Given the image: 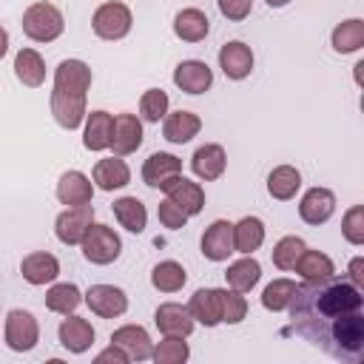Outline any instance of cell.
<instances>
[{"instance_id": "obj_8", "label": "cell", "mask_w": 364, "mask_h": 364, "mask_svg": "<svg viewBox=\"0 0 364 364\" xmlns=\"http://www.w3.org/2000/svg\"><path fill=\"white\" fill-rule=\"evenodd\" d=\"M85 304L100 318H117L128 310V296H125V290H119L114 284H91L85 290Z\"/></svg>"}, {"instance_id": "obj_24", "label": "cell", "mask_w": 364, "mask_h": 364, "mask_svg": "<svg viewBox=\"0 0 364 364\" xmlns=\"http://www.w3.org/2000/svg\"><path fill=\"white\" fill-rule=\"evenodd\" d=\"M179 173H182V159L173 156V154H165V151L151 154L142 165V179H145L148 188H159L165 179L179 176Z\"/></svg>"}, {"instance_id": "obj_40", "label": "cell", "mask_w": 364, "mask_h": 364, "mask_svg": "<svg viewBox=\"0 0 364 364\" xmlns=\"http://www.w3.org/2000/svg\"><path fill=\"white\" fill-rule=\"evenodd\" d=\"M341 233L350 245H364V208L361 205H353L347 213H344V222H341Z\"/></svg>"}, {"instance_id": "obj_6", "label": "cell", "mask_w": 364, "mask_h": 364, "mask_svg": "<svg viewBox=\"0 0 364 364\" xmlns=\"http://www.w3.org/2000/svg\"><path fill=\"white\" fill-rule=\"evenodd\" d=\"M37 341H40L37 318L28 310H20V307L9 310V316H6V344H9V350L28 353V350L37 347Z\"/></svg>"}, {"instance_id": "obj_31", "label": "cell", "mask_w": 364, "mask_h": 364, "mask_svg": "<svg viewBox=\"0 0 364 364\" xmlns=\"http://www.w3.org/2000/svg\"><path fill=\"white\" fill-rule=\"evenodd\" d=\"M330 43H333V48H336L338 54H353V51H358V48L364 46V20L350 17V20L338 23V26L333 28Z\"/></svg>"}, {"instance_id": "obj_41", "label": "cell", "mask_w": 364, "mask_h": 364, "mask_svg": "<svg viewBox=\"0 0 364 364\" xmlns=\"http://www.w3.org/2000/svg\"><path fill=\"white\" fill-rule=\"evenodd\" d=\"M247 316V301L239 290H222V321L239 324Z\"/></svg>"}, {"instance_id": "obj_28", "label": "cell", "mask_w": 364, "mask_h": 364, "mask_svg": "<svg viewBox=\"0 0 364 364\" xmlns=\"http://www.w3.org/2000/svg\"><path fill=\"white\" fill-rule=\"evenodd\" d=\"M14 74L23 85L28 88H40L46 80V63L34 48H20L14 54Z\"/></svg>"}, {"instance_id": "obj_30", "label": "cell", "mask_w": 364, "mask_h": 364, "mask_svg": "<svg viewBox=\"0 0 364 364\" xmlns=\"http://www.w3.org/2000/svg\"><path fill=\"white\" fill-rule=\"evenodd\" d=\"M225 279H228L230 290L250 293V290L259 284V279H262V264H259V262H256V259L247 253L245 259H239V262H233V264L228 267Z\"/></svg>"}, {"instance_id": "obj_9", "label": "cell", "mask_w": 364, "mask_h": 364, "mask_svg": "<svg viewBox=\"0 0 364 364\" xmlns=\"http://www.w3.org/2000/svg\"><path fill=\"white\" fill-rule=\"evenodd\" d=\"M159 191H165L168 199H173L188 216H196V213L205 208V191L199 188V182H191V179H185L182 173L165 179V182L159 185Z\"/></svg>"}, {"instance_id": "obj_34", "label": "cell", "mask_w": 364, "mask_h": 364, "mask_svg": "<svg viewBox=\"0 0 364 364\" xmlns=\"http://www.w3.org/2000/svg\"><path fill=\"white\" fill-rule=\"evenodd\" d=\"M185 282H188V273H185V267H182L179 262H173V259H165V262H159V264L151 270V284H154L159 293H176V290L185 287Z\"/></svg>"}, {"instance_id": "obj_7", "label": "cell", "mask_w": 364, "mask_h": 364, "mask_svg": "<svg viewBox=\"0 0 364 364\" xmlns=\"http://www.w3.org/2000/svg\"><path fill=\"white\" fill-rule=\"evenodd\" d=\"M91 222H94L91 202L88 205H77V208H65L57 216V222H54V233H57V239L63 245H80L82 236H85V230L91 228Z\"/></svg>"}, {"instance_id": "obj_1", "label": "cell", "mask_w": 364, "mask_h": 364, "mask_svg": "<svg viewBox=\"0 0 364 364\" xmlns=\"http://www.w3.org/2000/svg\"><path fill=\"white\" fill-rule=\"evenodd\" d=\"M287 310L293 330L330 358L350 364L364 358V296L350 279L333 273L296 284Z\"/></svg>"}, {"instance_id": "obj_18", "label": "cell", "mask_w": 364, "mask_h": 364, "mask_svg": "<svg viewBox=\"0 0 364 364\" xmlns=\"http://www.w3.org/2000/svg\"><path fill=\"white\" fill-rule=\"evenodd\" d=\"M94 196V182L82 173V171H65L57 182V199L68 208H77V205H88Z\"/></svg>"}, {"instance_id": "obj_42", "label": "cell", "mask_w": 364, "mask_h": 364, "mask_svg": "<svg viewBox=\"0 0 364 364\" xmlns=\"http://www.w3.org/2000/svg\"><path fill=\"white\" fill-rule=\"evenodd\" d=\"M156 213H159L162 228H168V230H179V228H185V222H188V213H185L173 199H162L159 208H156Z\"/></svg>"}, {"instance_id": "obj_38", "label": "cell", "mask_w": 364, "mask_h": 364, "mask_svg": "<svg viewBox=\"0 0 364 364\" xmlns=\"http://www.w3.org/2000/svg\"><path fill=\"white\" fill-rule=\"evenodd\" d=\"M304 242L299 239V236H284V239H279L276 242V247H273V264L279 267V270H293V264H296V259L304 253Z\"/></svg>"}, {"instance_id": "obj_2", "label": "cell", "mask_w": 364, "mask_h": 364, "mask_svg": "<svg viewBox=\"0 0 364 364\" xmlns=\"http://www.w3.org/2000/svg\"><path fill=\"white\" fill-rule=\"evenodd\" d=\"M91 88V68L82 60H63L54 68V91H51V114L57 125L74 131L85 119V94Z\"/></svg>"}, {"instance_id": "obj_46", "label": "cell", "mask_w": 364, "mask_h": 364, "mask_svg": "<svg viewBox=\"0 0 364 364\" xmlns=\"http://www.w3.org/2000/svg\"><path fill=\"white\" fill-rule=\"evenodd\" d=\"M6 51H9V31L0 26V60L6 57Z\"/></svg>"}, {"instance_id": "obj_26", "label": "cell", "mask_w": 364, "mask_h": 364, "mask_svg": "<svg viewBox=\"0 0 364 364\" xmlns=\"http://www.w3.org/2000/svg\"><path fill=\"white\" fill-rule=\"evenodd\" d=\"M208 31H210V20L199 9H182L173 17V34L185 43H199L208 37Z\"/></svg>"}, {"instance_id": "obj_21", "label": "cell", "mask_w": 364, "mask_h": 364, "mask_svg": "<svg viewBox=\"0 0 364 364\" xmlns=\"http://www.w3.org/2000/svg\"><path fill=\"white\" fill-rule=\"evenodd\" d=\"M111 136H114V114H108V111H91L85 117L82 145L88 151H105V148H111Z\"/></svg>"}, {"instance_id": "obj_16", "label": "cell", "mask_w": 364, "mask_h": 364, "mask_svg": "<svg viewBox=\"0 0 364 364\" xmlns=\"http://www.w3.org/2000/svg\"><path fill=\"white\" fill-rule=\"evenodd\" d=\"M191 168H193V173H196L199 179L213 182V179H219V176L225 173V168H228V154H225L222 145L208 142V145H202V148L193 151Z\"/></svg>"}, {"instance_id": "obj_22", "label": "cell", "mask_w": 364, "mask_h": 364, "mask_svg": "<svg viewBox=\"0 0 364 364\" xmlns=\"http://www.w3.org/2000/svg\"><path fill=\"white\" fill-rule=\"evenodd\" d=\"M57 336H60V344L68 353H85L94 344V327H91V321H85L80 316H71V313H68V318H63Z\"/></svg>"}, {"instance_id": "obj_25", "label": "cell", "mask_w": 364, "mask_h": 364, "mask_svg": "<svg viewBox=\"0 0 364 364\" xmlns=\"http://www.w3.org/2000/svg\"><path fill=\"white\" fill-rule=\"evenodd\" d=\"M91 179L100 191H117V188H125L131 182V171H128L122 156H108V159H100L94 165Z\"/></svg>"}, {"instance_id": "obj_35", "label": "cell", "mask_w": 364, "mask_h": 364, "mask_svg": "<svg viewBox=\"0 0 364 364\" xmlns=\"http://www.w3.org/2000/svg\"><path fill=\"white\" fill-rule=\"evenodd\" d=\"M80 301H82V293H80V287L71 284V282H60V284H54V287L46 293V307H48L51 313H60V316L74 313V310L80 307Z\"/></svg>"}, {"instance_id": "obj_44", "label": "cell", "mask_w": 364, "mask_h": 364, "mask_svg": "<svg viewBox=\"0 0 364 364\" xmlns=\"http://www.w3.org/2000/svg\"><path fill=\"white\" fill-rule=\"evenodd\" d=\"M105 361H114V364H128L131 361V355L119 347V344H111V347H105L100 355H97V364H105Z\"/></svg>"}, {"instance_id": "obj_10", "label": "cell", "mask_w": 364, "mask_h": 364, "mask_svg": "<svg viewBox=\"0 0 364 364\" xmlns=\"http://www.w3.org/2000/svg\"><path fill=\"white\" fill-rule=\"evenodd\" d=\"M336 213V193L330 188H310L299 202V216L307 225H324Z\"/></svg>"}, {"instance_id": "obj_15", "label": "cell", "mask_w": 364, "mask_h": 364, "mask_svg": "<svg viewBox=\"0 0 364 364\" xmlns=\"http://www.w3.org/2000/svg\"><path fill=\"white\" fill-rule=\"evenodd\" d=\"M188 313L193 316V321H199L205 327H216L222 321V290L199 287L188 301Z\"/></svg>"}, {"instance_id": "obj_12", "label": "cell", "mask_w": 364, "mask_h": 364, "mask_svg": "<svg viewBox=\"0 0 364 364\" xmlns=\"http://www.w3.org/2000/svg\"><path fill=\"white\" fill-rule=\"evenodd\" d=\"M173 82L185 94H205L213 85V71L202 60H182L173 68Z\"/></svg>"}, {"instance_id": "obj_4", "label": "cell", "mask_w": 364, "mask_h": 364, "mask_svg": "<svg viewBox=\"0 0 364 364\" xmlns=\"http://www.w3.org/2000/svg\"><path fill=\"white\" fill-rule=\"evenodd\" d=\"M80 247H82L85 262H91V264H111L119 256V250H122V239L117 236L114 228L91 222V228L85 230Z\"/></svg>"}, {"instance_id": "obj_27", "label": "cell", "mask_w": 364, "mask_h": 364, "mask_svg": "<svg viewBox=\"0 0 364 364\" xmlns=\"http://www.w3.org/2000/svg\"><path fill=\"white\" fill-rule=\"evenodd\" d=\"M264 242V222L259 216H245L233 225V253H253Z\"/></svg>"}, {"instance_id": "obj_47", "label": "cell", "mask_w": 364, "mask_h": 364, "mask_svg": "<svg viewBox=\"0 0 364 364\" xmlns=\"http://www.w3.org/2000/svg\"><path fill=\"white\" fill-rule=\"evenodd\" d=\"M264 3H267L270 9H282V6H287L290 0H264Z\"/></svg>"}, {"instance_id": "obj_14", "label": "cell", "mask_w": 364, "mask_h": 364, "mask_svg": "<svg viewBox=\"0 0 364 364\" xmlns=\"http://www.w3.org/2000/svg\"><path fill=\"white\" fill-rule=\"evenodd\" d=\"M233 253V225L228 219L210 222V228L202 233V256L210 262H225Z\"/></svg>"}, {"instance_id": "obj_5", "label": "cell", "mask_w": 364, "mask_h": 364, "mask_svg": "<svg viewBox=\"0 0 364 364\" xmlns=\"http://www.w3.org/2000/svg\"><path fill=\"white\" fill-rule=\"evenodd\" d=\"M131 23H134L131 9H128L125 3H119V0L102 3V6L94 11V17H91V28H94V34L102 37V40H122V37L131 31Z\"/></svg>"}, {"instance_id": "obj_32", "label": "cell", "mask_w": 364, "mask_h": 364, "mask_svg": "<svg viewBox=\"0 0 364 364\" xmlns=\"http://www.w3.org/2000/svg\"><path fill=\"white\" fill-rule=\"evenodd\" d=\"M114 216H117V222H119L125 230H131V233H142V230H145V222H148V210H145V205H142L136 196H122V199H117V202H114Z\"/></svg>"}, {"instance_id": "obj_23", "label": "cell", "mask_w": 364, "mask_h": 364, "mask_svg": "<svg viewBox=\"0 0 364 364\" xmlns=\"http://www.w3.org/2000/svg\"><path fill=\"white\" fill-rule=\"evenodd\" d=\"M199 128H202V119L193 111H173L162 122V136L173 145H185L199 134Z\"/></svg>"}, {"instance_id": "obj_13", "label": "cell", "mask_w": 364, "mask_h": 364, "mask_svg": "<svg viewBox=\"0 0 364 364\" xmlns=\"http://www.w3.org/2000/svg\"><path fill=\"white\" fill-rule=\"evenodd\" d=\"M142 145V122L134 114H117L114 117V136L111 151L114 156H128Z\"/></svg>"}, {"instance_id": "obj_19", "label": "cell", "mask_w": 364, "mask_h": 364, "mask_svg": "<svg viewBox=\"0 0 364 364\" xmlns=\"http://www.w3.org/2000/svg\"><path fill=\"white\" fill-rule=\"evenodd\" d=\"M20 273L28 284L40 287V284H48L60 276V262H57V256H51L46 250H34L20 262Z\"/></svg>"}, {"instance_id": "obj_11", "label": "cell", "mask_w": 364, "mask_h": 364, "mask_svg": "<svg viewBox=\"0 0 364 364\" xmlns=\"http://www.w3.org/2000/svg\"><path fill=\"white\" fill-rule=\"evenodd\" d=\"M219 68L228 80H245L253 71V51L242 40H230L219 48Z\"/></svg>"}, {"instance_id": "obj_36", "label": "cell", "mask_w": 364, "mask_h": 364, "mask_svg": "<svg viewBox=\"0 0 364 364\" xmlns=\"http://www.w3.org/2000/svg\"><path fill=\"white\" fill-rule=\"evenodd\" d=\"M188 355H191V350H188L185 336H165L151 353V358L156 364H182V361H188Z\"/></svg>"}, {"instance_id": "obj_3", "label": "cell", "mask_w": 364, "mask_h": 364, "mask_svg": "<svg viewBox=\"0 0 364 364\" xmlns=\"http://www.w3.org/2000/svg\"><path fill=\"white\" fill-rule=\"evenodd\" d=\"M23 34L34 43H54L63 28H65V20H63V11L48 3V0H37L31 3L26 11H23Z\"/></svg>"}, {"instance_id": "obj_43", "label": "cell", "mask_w": 364, "mask_h": 364, "mask_svg": "<svg viewBox=\"0 0 364 364\" xmlns=\"http://www.w3.org/2000/svg\"><path fill=\"white\" fill-rule=\"evenodd\" d=\"M216 6H219V11H222V17L239 23V20H245V17L250 14L253 0H216Z\"/></svg>"}, {"instance_id": "obj_45", "label": "cell", "mask_w": 364, "mask_h": 364, "mask_svg": "<svg viewBox=\"0 0 364 364\" xmlns=\"http://www.w3.org/2000/svg\"><path fill=\"white\" fill-rule=\"evenodd\" d=\"M350 282H353L358 290H364V256H355V259L350 262Z\"/></svg>"}, {"instance_id": "obj_33", "label": "cell", "mask_w": 364, "mask_h": 364, "mask_svg": "<svg viewBox=\"0 0 364 364\" xmlns=\"http://www.w3.org/2000/svg\"><path fill=\"white\" fill-rule=\"evenodd\" d=\"M293 270L301 273L307 282H318V279H327V276L336 273L333 259H330L327 253H321V250H307V247H304V253L296 259Z\"/></svg>"}, {"instance_id": "obj_39", "label": "cell", "mask_w": 364, "mask_h": 364, "mask_svg": "<svg viewBox=\"0 0 364 364\" xmlns=\"http://www.w3.org/2000/svg\"><path fill=\"white\" fill-rule=\"evenodd\" d=\"M139 114L145 122H159L168 114V94L162 88H148L139 97Z\"/></svg>"}, {"instance_id": "obj_29", "label": "cell", "mask_w": 364, "mask_h": 364, "mask_svg": "<svg viewBox=\"0 0 364 364\" xmlns=\"http://www.w3.org/2000/svg\"><path fill=\"white\" fill-rule=\"evenodd\" d=\"M301 188V173L293 168V165H276L270 173H267V193L273 199H293L296 191Z\"/></svg>"}, {"instance_id": "obj_17", "label": "cell", "mask_w": 364, "mask_h": 364, "mask_svg": "<svg viewBox=\"0 0 364 364\" xmlns=\"http://www.w3.org/2000/svg\"><path fill=\"white\" fill-rule=\"evenodd\" d=\"M154 321H156L162 336H185L188 338L193 333V316L188 313V307H182L176 301L159 304L154 313Z\"/></svg>"}, {"instance_id": "obj_37", "label": "cell", "mask_w": 364, "mask_h": 364, "mask_svg": "<svg viewBox=\"0 0 364 364\" xmlns=\"http://www.w3.org/2000/svg\"><path fill=\"white\" fill-rule=\"evenodd\" d=\"M293 293H296V282H290V279H276V282H270V284L264 287V293H262V307L279 313V310H284V307L290 304Z\"/></svg>"}, {"instance_id": "obj_20", "label": "cell", "mask_w": 364, "mask_h": 364, "mask_svg": "<svg viewBox=\"0 0 364 364\" xmlns=\"http://www.w3.org/2000/svg\"><path fill=\"white\" fill-rule=\"evenodd\" d=\"M111 344H119V347H122L131 358H136V361H148L151 353H154L151 336H148V330L139 327V324H125V327L114 330V333H111Z\"/></svg>"}]
</instances>
